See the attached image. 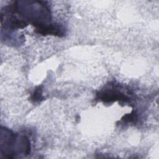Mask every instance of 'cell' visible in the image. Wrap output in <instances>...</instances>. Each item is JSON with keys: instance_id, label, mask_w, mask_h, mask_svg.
<instances>
[{"instance_id": "cell-1", "label": "cell", "mask_w": 159, "mask_h": 159, "mask_svg": "<svg viewBox=\"0 0 159 159\" xmlns=\"http://www.w3.org/2000/svg\"><path fill=\"white\" fill-rule=\"evenodd\" d=\"M28 155L30 152V144L25 135H19L11 130L1 128V154L4 157L12 158L17 153Z\"/></svg>"}, {"instance_id": "cell-2", "label": "cell", "mask_w": 159, "mask_h": 159, "mask_svg": "<svg viewBox=\"0 0 159 159\" xmlns=\"http://www.w3.org/2000/svg\"><path fill=\"white\" fill-rule=\"evenodd\" d=\"M122 90L124 89L119 84H116L114 81L110 82L96 94V99L106 103L114 101L129 102L130 96L129 94L130 95V92L126 91L124 93Z\"/></svg>"}, {"instance_id": "cell-3", "label": "cell", "mask_w": 159, "mask_h": 159, "mask_svg": "<svg viewBox=\"0 0 159 159\" xmlns=\"http://www.w3.org/2000/svg\"><path fill=\"white\" fill-rule=\"evenodd\" d=\"M36 33L43 35H52L57 37H63L65 34V28L58 24L49 23L38 25L35 27Z\"/></svg>"}, {"instance_id": "cell-4", "label": "cell", "mask_w": 159, "mask_h": 159, "mask_svg": "<svg viewBox=\"0 0 159 159\" xmlns=\"http://www.w3.org/2000/svg\"><path fill=\"white\" fill-rule=\"evenodd\" d=\"M30 101L33 102H39L43 100L42 96V86L40 85L37 86L30 96Z\"/></svg>"}, {"instance_id": "cell-5", "label": "cell", "mask_w": 159, "mask_h": 159, "mask_svg": "<svg viewBox=\"0 0 159 159\" xmlns=\"http://www.w3.org/2000/svg\"><path fill=\"white\" fill-rule=\"evenodd\" d=\"M137 119L138 117L137 112L133 111L130 113L124 115L122 117L121 120L125 123H135L137 120Z\"/></svg>"}]
</instances>
